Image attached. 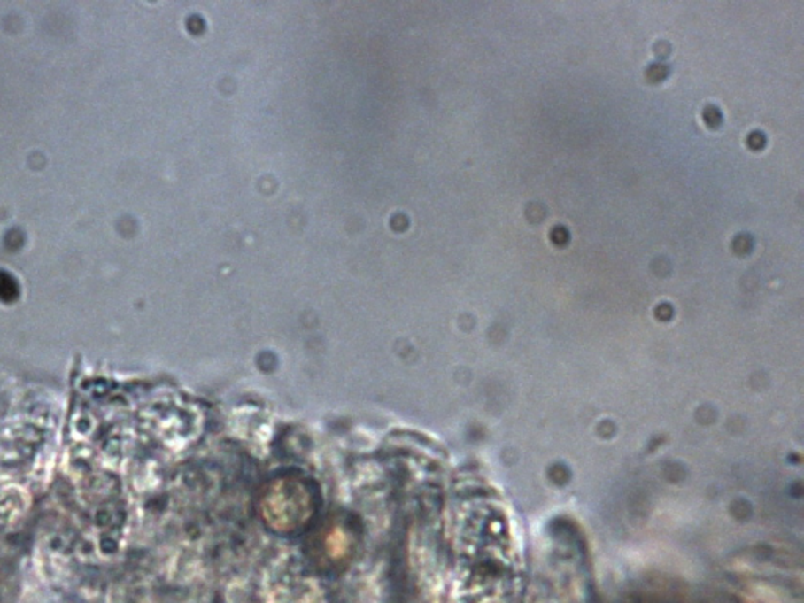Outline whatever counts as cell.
Masks as SVG:
<instances>
[{
  "mask_svg": "<svg viewBox=\"0 0 804 603\" xmlns=\"http://www.w3.org/2000/svg\"><path fill=\"white\" fill-rule=\"evenodd\" d=\"M264 517L282 531H296L305 525L314 511V499L308 485L300 479H283L272 485L264 499Z\"/></svg>",
  "mask_w": 804,
  "mask_h": 603,
  "instance_id": "1",
  "label": "cell"
},
{
  "mask_svg": "<svg viewBox=\"0 0 804 603\" xmlns=\"http://www.w3.org/2000/svg\"><path fill=\"white\" fill-rule=\"evenodd\" d=\"M704 117L707 120L708 125H715L718 120H720V112L715 107H707V111L704 113Z\"/></svg>",
  "mask_w": 804,
  "mask_h": 603,
  "instance_id": "2",
  "label": "cell"
}]
</instances>
